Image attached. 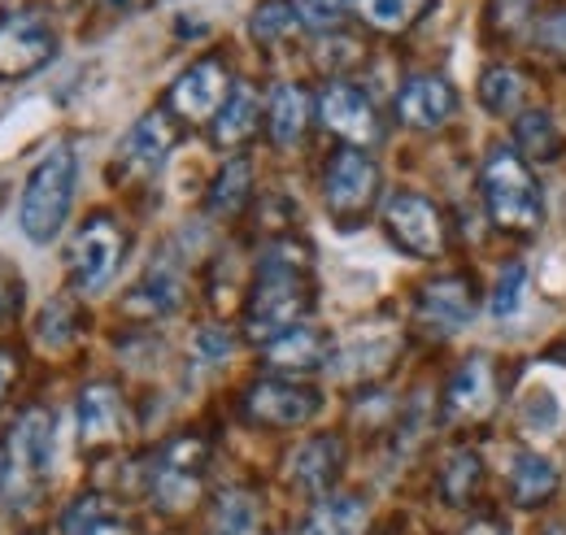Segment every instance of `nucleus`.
<instances>
[{
    "mask_svg": "<svg viewBox=\"0 0 566 535\" xmlns=\"http://www.w3.org/2000/svg\"><path fill=\"white\" fill-rule=\"evenodd\" d=\"M493 405H496L493 357L475 353V357H467V361L453 370V379H449V388H444V413H449L453 422H471V418H484Z\"/></svg>",
    "mask_w": 566,
    "mask_h": 535,
    "instance_id": "nucleus-17",
    "label": "nucleus"
},
{
    "mask_svg": "<svg viewBox=\"0 0 566 535\" xmlns=\"http://www.w3.org/2000/svg\"><path fill=\"white\" fill-rule=\"evenodd\" d=\"M53 453H57L53 413L40 405L22 409V418L13 422V431L0 449V501L9 510H27L40 501V492L53 479Z\"/></svg>",
    "mask_w": 566,
    "mask_h": 535,
    "instance_id": "nucleus-3",
    "label": "nucleus"
},
{
    "mask_svg": "<svg viewBox=\"0 0 566 535\" xmlns=\"http://www.w3.org/2000/svg\"><path fill=\"white\" fill-rule=\"evenodd\" d=\"M480 105H484V114H493V118H518L523 114V96H527V78H523V70L514 66H489L480 74Z\"/></svg>",
    "mask_w": 566,
    "mask_h": 535,
    "instance_id": "nucleus-28",
    "label": "nucleus"
},
{
    "mask_svg": "<svg viewBox=\"0 0 566 535\" xmlns=\"http://www.w3.org/2000/svg\"><path fill=\"white\" fill-rule=\"evenodd\" d=\"M384 231L406 258L431 262L444 253V213L423 192H397L384 204Z\"/></svg>",
    "mask_w": 566,
    "mask_h": 535,
    "instance_id": "nucleus-9",
    "label": "nucleus"
},
{
    "mask_svg": "<svg viewBox=\"0 0 566 535\" xmlns=\"http://www.w3.org/2000/svg\"><path fill=\"white\" fill-rule=\"evenodd\" d=\"M179 296H184V279H179V270L170 266V262H157V266H148V274L132 287L127 310L148 314V318H161V314H170V310L179 305Z\"/></svg>",
    "mask_w": 566,
    "mask_h": 535,
    "instance_id": "nucleus-25",
    "label": "nucleus"
},
{
    "mask_svg": "<svg viewBox=\"0 0 566 535\" xmlns=\"http://www.w3.org/2000/svg\"><path fill=\"white\" fill-rule=\"evenodd\" d=\"M554 361H563V366H566V344L558 348V353H554Z\"/></svg>",
    "mask_w": 566,
    "mask_h": 535,
    "instance_id": "nucleus-44",
    "label": "nucleus"
},
{
    "mask_svg": "<svg viewBox=\"0 0 566 535\" xmlns=\"http://www.w3.org/2000/svg\"><path fill=\"white\" fill-rule=\"evenodd\" d=\"M523 292H527V266L523 262H510V266L496 274L493 296H489V314H493L496 323L514 318L523 310Z\"/></svg>",
    "mask_w": 566,
    "mask_h": 535,
    "instance_id": "nucleus-32",
    "label": "nucleus"
},
{
    "mask_svg": "<svg viewBox=\"0 0 566 535\" xmlns=\"http://www.w3.org/2000/svg\"><path fill=\"white\" fill-rule=\"evenodd\" d=\"M480 192H484V204H489L496 227L518 231V235H532V231L545 227V213H549L545 188H541L532 161L514 144H496L493 153L484 157Z\"/></svg>",
    "mask_w": 566,
    "mask_h": 535,
    "instance_id": "nucleus-2",
    "label": "nucleus"
},
{
    "mask_svg": "<svg viewBox=\"0 0 566 535\" xmlns=\"http://www.w3.org/2000/svg\"><path fill=\"white\" fill-rule=\"evenodd\" d=\"M123 440V392L114 384H92L78 392V444L109 449Z\"/></svg>",
    "mask_w": 566,
    "mask_h": 535,
    "instance_id": "nucleus-18",
    "label": "nucleus"
},
{
    "mask_svg": "<svg viewBox=\"0 0 566 535\" xmlns=\"http://www.w3.org/2000/svg\"><path fill=\"white\" fill-rule=\"evenodd\" d=\"M74 335H78V318H74L71 301H53L40 314V344L44 348H66Z\"/></svg>",
    "mask_w": 566,
    "mask_h": 535,
    "instance_id": "nucleus-35",
    "label": "nucleus"
},
{
    "mask_svg": "<svg viewBox=\"0 0 566 535\" xmlns=\"http://www.w3.org/2000/svg\"><path fill=\"white\" fill-rule=\"evenodd\" d=\"M105 4H114V9H144V4H153V0H105Z\"/></svg>",
    "mask_w": 566,
    "mask_h": 535,
    "instance_id": "nucleus-42",
    "label": "nucleus"
},
{
    "mask_svg": "<svg viewBox=\"0 0 566 535\" xmlns=\"http://www.w3.org/2000/svg\"><path fill=\"white\" fill-rule=\"evenodd\" d=\"M249 197H253V166H249V157H231L213 175L206 209H210L213 218H235L249 204Z\"/></svg>",
    "mask_w": 566,
    "mask_h": 535,
    "instance_id": "nucleus-26",
    "label": "nucleus"
},
{
    "mask_svg": "<svg viewBox=\"0 0 566 535\" xmlns=\"http://www.w3.org/2000/svg\"><path fill=\"white\" fill-rule=\"evenodd\" d=\"M318 409H323V397H318L314 388H305V384H296V379H280V375L258 379V384H249V392H244V413H249L258 427H275V431H292V427L314 422Z\"/></svg>",
    "mask_w": 566,
    "mask_h": 535,
    "instance_id": "nucleus-10",
    "label": "nucleus"
},
{
    "mask_svg": "<svg viewBox=\"0 0 566 535\" xmlns=\"http://www.w3.org/2000/svg\"><path fill=\"white\" fill-rule=\"evenodd\" d=\"M536 49L566 62V9H549L536 18Z\"/></svg>",
    "mask_w": 566,
    "mask_h": 535,
    "instance_id": "nucleus-36",
    "label": "nucleus"
},
{
    "mask_svg": "<svg viewBox=\"0 0 566 535\" xmlns=\"http://www.w3.org/2000/svg\"><path fill=\"white\" fill-rule=\"evenodd\" d=\"M49 4H57V9H71L74 0H49Z\"/></svg>",
    "mask_w": 566,
    "mask_h": 535,
    "instance_id": "nucleus-45",
    "label": "nucleus"
},
{
    "mask_svg": "<svg viewBox=\"0 0 566 535\" xmlns=\"http://www.w3.org/2000/svg\"><path fill=\"white\" fill-rule=\"evenodd\" d=\"M262 532V501L244 487L218 492L210 510V535H258Z\"/></svg>",
    "mask_w": 566,
    "mask_h": 535,
    "instance_id": "nucleus-27",
    "label": "nucleus"
},
{
    "mask_svg": "<svg viewBox=\"0 0 566 535\" xmlns=\"http://www.w3.org/2000/svg\"><path fill=\"white\" fill-rule=\"evenodd\" d=\"M197 348H201L206 361H222L231 353V335L222 332V327H206V332L197 335Z\"/></svg>",
    "mask_w": 566,
    "mask_h": 535,
    "instance_id": "nucleus-38",
    "label": "nucleus"
},
{
    "mask_svg": "<svg viewBox=\"0 0 566 535\" xmlns=\"http://www.w3.org/2000/svg\"><path fill=\"white\" fill-rule=\"evenodd\" d=\"M22 292H27L22 274H18V270H13L9 262H4V258H0V327L18 318V310H22V301H27Z\"/></svg>",
    "mask_w": 566,
    "mask_h": 535,
    "instance_id": "nucleus-37",
    "label": "nucleus"
},
{
    "mask_svg": "<svg viewBox=\"0 0 566 535\" xmlns=\"http://www.w3.org/2000/svg\"><path fill=\"white\" fill-rule=\"evenodd\" d=\"M74 188H78V153L71 144H53L35 170L27 175L22 188V204H18V227L31 244H53L71 218Z\"/></svg>",
    "mask_w": 566,
    "mask_h": 535,
    "instance_id": "nucleus-4",
    "label": "nucleus"
},
{
    "mask_svg": "<svg viewBox=\"0 0 566 535\" xmlns=\"http://www.w3.org/2000/svg\"><path fill=\"white\" fill-rule=\"evenodd\" d=\"M201 479H206V444L197 436H184L170 440L148 466V496L157 501V510L175 514L201 496Z\"/></svg>",
    "mask_w": 566,
    "mask_h": 535,
    "instance_id": "nucleus-8",
    "label": "nucleus"
},
{
    "mask_svg": "<svg viewBox=\"0 0 566 535\" xmlns=\"http://www.w3.org/2000/svg\"><path fill=\"white\" fill-rule=\"evenodd\" d=\"M366 501L354 492H327L314 501L301 535H361L366 532Z\"/></svg>",
    "mask_w": 566,
    "mask_h": 535,
    "instance_id": "nucleus-23",
    "label": "nucleus"
},
{
    "mask_svg": "<svg viewBox=\"0 0 566 535\" xmlns=\"http://www.w3.org/2000/svg\"><path fill=\"white\" fill-rule=\"evenodd\" d=\"M318 123L332 135H340L345 144H354V148H366V144H375L384 135L375 101L361 87H354L349 78H332L318 92Z\"/></svg>",
    "mask_w": 566,
    "mask_h": 535,
    "instance_id": "nucleus-11",
    "label": "nucleus"
},
{
    "mask_svg": "<svg viewBox=\"0 0 566 535\" xmlns=\"http://www.w3.org/2000/svg\"><path fill=\"white\" fill-rule=\"evenodd\" d=\"M123 253H127V231L105 218V213H92L71 240V253H66V270H71V283L78 292H101L118 266H123Z\"/></svg>",
    "mask_w": 566,
    "mask_h": 535,
    "instance_id": "nucleus-7",
    "label": "nucleus"
},
{
    "mask_svg": "<svg viewBox=\"0 0 566 535\" xmlns=\"http://www.w3.org/2000/svg\"><path fill=\"white\" fill-rule=\"evenodd\" d=\"M13 379H18V357H13L9 348H0V405L9 401V388H13Z\"/></svg>",
    "mask_w": 566,
    "mask_h": 535,
    "instance_id": "nucleus-39",
    "label": "nucleus"
},
{
    "mask_svg": "<svg viewBox=\"0 0 566 535\" xmlns=\"http://www.w3.org/2000/svg\"><path fill=\"white\" fill-rule=\"evenodd\" d=\"M510 139L514 148L527 157V161H558L563 157V127L549 109H523L510 127Z\"/></svg>",
    "mask_w": 566,
    "mask_h": 535,
    "instance_id": "nucleus-24",
    "label": "nucleus"
},
{
    "mask_svg": "<svg viewBox=\"0 0 566 535\" xmlns=\"http://www.w3.org/2000/svg\"><path fill=\"white\" fill-rule=\"evenodd\" d=\"M419 327L431 335H458L475 318V283L467 274H440L419 287Z\"/></svg>",
    "mask_w": 566,
    "mask_h": 535,
    "instance_id": "nucleus-14",
    "label": "nucleus"
},
{
    "mask_svg": "<svg viewBox=\"0 0 566 535\" xmlns=\"http://www.w3.org/2000/svg\"><path fill=\"white\" fill-rule=\"evenodd\" d=\"M558 483H563V474H558V466H554L545 453H536V449H518V453H510L505 487H510V501H514L518 510H536V505L554 501Z\"/></svg>",
    "mask_w": 566,
    "mask_h": 535,
    "instance_id": "nucleus-20",
    "label": "nucleus"
},
{
    "mask_svg": "<svg viewBox=\"0 0 566 535\" xmlns=\"http://www.w3.org/2000/svg\"><path fill=\"white\" fill-rule=\"evenodd\" d=\"M541 535H566V523H554V527H545Z\"/></svg>",
    "mask_w": 566,
    "mask_h": 535,
    "instance_id": "nucleus-43",
    "label": "nucleus"
},
{
    "mask_svg": "<svg viewBox=\"0 0 566 535\" xmlns=\"http://www.w3.org/2000/svg\"><path fill=\"white\" fill-rule=\"evenodd\" d=\"M480 483H484V458L475 449H453L444 458V466H440V496H444V505H453V510L471 505Z\"/></svg>",
    "mask_w": 566,
    "mask_h": 535,
    "instance_id": "nucleus-29",
    "label": "nucleus"
},
{
    "mask_svg": "<svg viewBox=\"0 0 566 535\" xmlns=\"http://www.w3.org/2000/svg\"><path fill=\"white\" fill-rule=\"evenodd\" d=\"M314 118V101L301 83H280L266 101V132L275 139V148H296Z\"/></svg>",
    "mask_w": 566,
    "mask_h": 535,
    "instance_id": "nucleus-22",
    "label": "nucleus"
},
{
    "mask_svg": "<svg viewBox=\"0 0 566 535\" xmlns=\"http://www.w3.org/2000/svg\"><path fill=\"white\" fill-rule=\"evenodd\" d=\"M231 87L235 83H231L227 66L218 57H201V62H192V66L170 83L166 105L179 118H188V123H213V114L222 109V101L231 96Z\"/></svg>",
    "mask_w": 566,
    "mask_h": 535,
    "instance_id": "nucleus-12",
    "label": "nucleus"
},
{
    "mask_svg": "<svg viewBox=\"0 0 566 535\" xmlns=\"http://www.w3.org/2000/svg\"><path fill=\"white\" fill-rule=\"evenodd\" d=\"M262 361L280 379H301V375H314L327 361H336V339L314 323H301L292 332L275 335L271 344H262Z\"/></svg>",
    "mask_w": 566,
    "mask_h": 535,
    "instance_id": "nucleus-15",
    "label": "nucleus"
},
{
    "mask_svg": "<svg viewBox=\"0 0 566 535\" xmlns=\"http://www.w3.org/2000/svg\"><path fill=\"white\" fill-rule=\"evenodd\" d=\"M379 188H384V175H379V161L366 153V148H336L327 157V170H323V204L332 213V222L340 231H357L370 209L379 201Z\"/></svg>",
    "mask_w": 566,
    "mask_h": 535,
    "instance_id": "nucleus-5",
    "label": "nucleus"
},
{
    "mask_svg": "<svg viewBox=\"0 0 566 535\" xmlns=\"http://www.w3.org/2000/svg\"><path fill=\"white\" fill-rule=\"evenodd\" d=\"M532 4L536 0H489L484 4V27L501 40H510L532 22Z\"/></svg>",
    "mask_w": 566,
    "mask_h": 535,
    "instance_id": "nucleus-34",
    "label": "nucleus"
},
{
    "mask_svg": "<svg viewBox=\"0 0 566 535\" xmlns=\"http://www.w3.org/2000/svg\"><path fill=\"white\" fill-rule=\"evenodd\" d=\"M349 4H354V13L366 27H375V31H384V35L410 31L427 9V0H349Z\"/></svg>",
    "mask_w": 566,
    "mask_h": 535,
    "instance_id": "nucleus-30",
    "label": "nucleus"
},
{
    "mask_svg": "<svg viewBox=\"0 0 566 535\" xmlns=\"http://www.w3.org/2000/svg\"><path fill=\"white\" fill-rule=\"evenodd\" d=\"M87 535H136V532H132L127 523H118V518H105L101 527H92V532H87Z\"/></svg>",
    "mask_w": 566,
    "mask_h": 535,
    "instance_id": "nucleus-41",
    "label": "nucleus"
},
{
    "mask_svg": "<svg viewBox=\"0 0 566 535\" xmlns=\"http://www.w3.org/2000/svg\"><path fill=\"white\" fill-rule=\"evenodd\" d=\"M296 27H301V22H296L292 0H258L253 13H249V35H253L258 44H280Z\"/></svg>",
    "mask_w": 566,
    "mask_h": 535,
    "instance_id": "nucleus-31",
    "label": "nucleus"
},
{
    "mask_svg": "<svg viewBox=\"0 0 566 535\" xmlns=\"http://www.w3.org/2000/svg\"><path fill=\"white\" fill-rule=\"evenodd\" d=\"M175 139H179L175 118L166 109H148L144 118H136V127L123 135V144H118V170L132 175V179H153L166 166Z\"/></svg>",
    "mask_w": 566,
    "mask_h": 535,
    "instance_id": "nucleus-16",
    "label": "nucleus"
},
{
    "mask_svg": "<svg viewBox=\"0 0 566 535\" xmlns=\"http://www.w3.org/2000/svg\"><path fill=\"white\" fill-rule=\"evenodd\" d=\"M467 535H514L501 518H480V523H471L467 527Z\"/></svg>",
    "mask_w": 566,
    "mask_h": 535,
    "instance_id": "nucleus-40",
    "label": "nucleus"
},
{
    "mask_svg": "<svg viewBox=\"0 0 566 535\" xmlns=\"http://www.w3.org/2000/svg\"><path fill=\"white\" fill-rule=\"evenodd\" d=\"M458 87L436 74V70H423V74H410L397 92V118L415 132H440L458 118Z\"/></svg>",
    "mask_w": 566,
    "mask_h": 535,
    "instance_id": "nucleus-13",
    "label": "nucleus"
},
{
    "mask_svg": "<svg viewBox=\"0 0 566 535\" xmlns=\"http://www.w3.org/2000/svg\"><path fill=\"white\" fill-rule=\"evenodd\" d=\"M262 118H266V105H262L258 87H253V83H235L231 96L222 101V109L213 114V144H218V148H240V144H249V139L258 135V127H262Z\"/></svg>",
    "mask_w": 566,
    "mask_h": 535,
    "instance_id": "nucleus-21",
    "label": "nucleus"
},
{
    "mask_svg": "<svg viewBox=\"0 0 566 535\" xmlns=\"http://www.w3.org/2000/svg\"><path fill=\"white\" fill-rule=\"evenodd\" d=\"M314 270L310 249L296 240H280L258 258V274L244 301V327L258 344H271L275 335L292 332L314 310Z\"/></svg>",
    "mask_w": 566,
    "mask_h": 535,
    "instance_id": "nucleus-1",
    "label": "nucleus"
},
{
    "mask_svg": "<svg viewBox=\"0 0 566 535\" xmlns=\"http://www.w3.org/2000/svg\"><path fill=\"white\" fill-rule=\"evenodd\" d=\"M345 466V444L340 436H310L296 453H292V483L310 496H327L340 479Z\"/></svg>",
    "mask_w": 566,
    "mask_h": 535,
    "instance_id": "nucleus-19",
    "label": "nucleus"
},
{
    "mask_svg": "<svg viewBox=\"0 0 566 535\" xmlns=\"http://www.w3.org/2000/svg\"><path fill=\"white\" fill-rule=\"evenodd\" d=\"M57 57V27L40 9H18L0 18V83L31 78Z\"/></svg>",
    "mask_w": 566,
    "mask_h": 535,
    "instance_id": "nucleus-6",
    "label": "nucleus"
},
{
    "mask_svg": "<svg viewBox=\"0 0 566 535\" xmlns=\"http://www.w3.org/2000/svg\"><path fill=\"white\" fill-rule=\"evenodd\" d=\"M292 9H296V22L305 31L332 35V31H340V22L349 13V0H292Z\"/></svg>",
    "mask_w": 566,
    "mask_h": 535,
    "instance_id": "nucleus-33",
    "label": "nucleus"
}]
</instances>
